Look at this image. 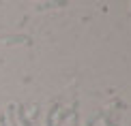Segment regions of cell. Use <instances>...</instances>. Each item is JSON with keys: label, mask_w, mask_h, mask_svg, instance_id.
Masks as SVG:
<instances>
[{"label": "cell", "mask_w": 131, "mask_h": 126, "mask_svg": "<svg viewBox=\"0 0 131 126\" xmlns=\"http://www.w3.org/2000/svg\"><path fill=\"white\" fill-rule=\"evenodd\" d=\"M58 7H67V2H64V0H60V2H39L35 7V11H47V9H58Z\"/></svg>", "instance_id": "obj_3"}, {"label": "cell", "mask_w": 131, "mask_h": 126, "mask_svg": "<svg viewBox=\"0 0 131 126\" xmlns=\"http://www.w3.org/2000/svg\"><path fill=\"white\" fill-rule=\"evenodd\" d=\"M0 126H7V120H4V116H0Z\"/></svg>", "instance_id": "obj_8"}, {"label": "cell", "mask_w": 131, "mask_h": 126, "mask_svg": "<svg viewBox=\"0 0 131 126\" xmlns=\"http://www.w3.org/2000/svg\"><path fill=\"white\" fill-rule=\"evenodd\" d=\"M2 43L4 45H19V43H24V45H30L32 43V39L28 34H7L2 39Z\"/></svg>", "instance_id": "obj_1"}, {"label": "cell", "mask_w": 131, "mask_h": 126, "mask_svg": "<svg viewBox=\"0 0 131 126\" xmlns=\"http://www.w3.org/2000/svg\"><path fill=\"white\" fill-rule=\"evenodd\" d=\"M78 109H80V103H78V101H73V105H71L69 109H62V111H60V116H58V124H56V126H62V124H64V120H67L71 113H75Z\"/></svg>", "instance_id": "obj_2"}, {"label": "cell", "mask_w": 131, "mask_h": 126, "mask_svg": "<svg viewBox=\"0 0 131 126\" xmlns=\"http://www.w3.org/2000/svg\"><path fill=\"white\" fill-rule=\"evenodd\" d=\"M15 111H17V118H19V124L21 126H32V122L28 120V116H26V111H24L21 105H15Z\"/></svg>", "instance_id": "obj_4"}, {"label": "cell", "mask_w": 131, "mask_h": 126, "mask_svg": "<svg viewBox=\"0 0 131 126\" xmlns=\"http://www.w3.org/2000/svg\"><path fill=\"white\" fill-rule=\"evenodd\" d=\"M105 126H116V124H114V122H112L110 118H105Z\"/></svg>", "instance_id": "obj_7"}, {"label": "cell", "mask_w": 131, "mask_h": 126, "mask_svg": "<svg viewBox=\"0 0 131 126\" xmlns=\"http://www.w3.org/2000/svg\"><path fill=\"white\" fill-rule=\"evenodd\" d=\"M101 118H105V109H99V113H97V116H95V118H90V120H88V122H86V126H95V124H97V122H99V120H101Z\"/></svg>", "instance_id": "obj_6"}, {"label": "cell", "mask_w": 131, "mask_h": 126, "mask_svg": "<svg viewBox=\"0 0 131 126\" xmlns=\"http://www.w3.org/2000/svg\"><path fill=\"white\" fill-rule=\"evenodd\" d=\"M58 109H60V105H58V103H54V105L50 107V111H47V118H45V126H54V116H56Z\"/></svg>", "instance_id": "obj_5"}]
</instances>
